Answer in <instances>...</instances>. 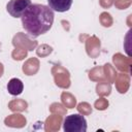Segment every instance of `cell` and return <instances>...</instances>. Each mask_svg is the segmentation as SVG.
Here are the masks:
<instances>
[{
  "label": "cell",
  "instance_id": "cell-1",
  "mask_svg": "<svg viewBox=\"0 0 132 132\" xmlns=\"http://www.w3.org/2000/svg\"><path fill=\"white\" fill-rule=\"evenodd\" d=\"M54 19V11L43 4H31L21 16L23 29L31 39L50 31Z\"/></svg>",
  "mask_w": 132,
  "mask_h": 132
},
{
  "label": "cell",
  "instance_id": "cell-2",
  "mask_svg": "<svg viewBox=\"0 0 132 132\" xmlns=\"http://www.w3.org/2000/svg\"><path fill=\"white\" fill-rule=\"evenodd\" d=\"M87 128V120L79 113L66 116L63 121V130L65 132H86Z\"/></svg>",
  "mask_w": 132,
  "mask_h": 132
},
{
  "label": "cell",
  "instance_id": "cell-3",
  "mask_svg": "<svg viewBox=\"0 0 132 132\" xmlns=\"http://www.w3.org/2000/svg\"><path fill=\"white\" fill-rule=\"evenodd\" d=\"M31 4V0H9L6 4V11L12 18H21Z\"/></svg>",
  "mask_w": 132,
  "mask_h": 132
},
{
  "label": "cell",
  "instance_id": "cell-4",
  "mask_svg": "<svg viewBox=\"0 0 132 132\" xmlns=\"http://www.w3.org/2000/svg\"><path fill=\"white\" fill-rule=\"evenodd\" d=\"M47 6L57 12H65L68 11L73 3V0H46Z\"/></svg>",
  "mask_w": 132,
  "mask_h": 132
},
{
  "label": "cell",
  "instance_id": "cell-5",
  "mask_svg": "<svg viewBox=\"0 0 132 132\" xmlns=\"http://www.w3.org/2000/svg\"><path fill=\"white\" fill-rule=\"evenodd\" d=\"M7 91L11 96H19L24 91V84L20 78L13 77L7 82Z\"/></svg>",
  "mask_w": 132,
  "mask_h": 132
}]
</instances>
